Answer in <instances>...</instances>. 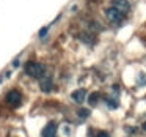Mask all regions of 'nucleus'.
Returning <instances> with one entry per match:
<instances>
[{"mask_svg": "<svg viewBox=\"0 0 146 137\" xmlns=\"http://www.w3.org/2000/svg\"><path fill=\"white\" fill-rule=\"evenodd\" d=\"M24 70L30 77H35V79L42 77L46 74V66L42 63H38V61H27Z\"/></svg>", "mask_w": 146, "mask_h": 137, "instance_id": "f257e3e1", "label": "nucleus"}, {"mask_svg": "<svg viewBox=\"0 0 146 137\" xmlns=\"http://www.w3.org/2000/svg\"><path fill=\"white\" fill-rule=\"evenodd\" d=\"M124 16H126V14L121 13L119 10H116L115 7H110L105 11V17H107V21L110 24H121L124 21Z\"/></svg>", "mask_w": 146, "mask_h": 137, "instance_id": "f03ea898", "label": "nucleus"}, {"mask_svg": "<svg viewBox=\"0 0 146 137\" xmlns=\"http://www.w3.org/2000/svg\"><path fill=\"white\" fill-rule=\"evenodd\" d=\"M7 102L11 107H19L22 104V95H21L19 90H11L7 95Z\"/></svg>", "mask_w": 146, "mask_h": 137, "instance_id": "7ed1b4c3", "label": "nucleus"}, {"mask_svg": "<svg viewBox=\"0 0 146 137\" xmlns=\"http://www.w3.org/2000/svg\"><path fill=\"white\" fill-rule=\"evenodd\" d=\"M111 7H115L116 10H119L121 13H124V14L130 10V3L127 0H113V5H111Z\"/></svg>", "mask_w": 146, "mask_h": 137, "instance_id": "20e7f679", "label": "nucleus"}, {"mask_svg": "<svg viewBox=\"0 0 146 137\" xmlns=\"http://www.w3.org/2000/svg\"><path fill=\"white\" fill-rule=\"evenodd\" d=\"M55 132H57V124L52 121L42 129V137H55Z\"/></svg>", "mask_w": 146, "mask_h": 137, "instance_id": "39448f33", "label": "nucleus"}, {"mask_svg": "<svg viewBox=\"0 0 146 137\" xmlns=\"http://www.w3.org/2000/svg\"><path fill=\"white\" fill-rule=\"evenodd\" d=\"M71 98H72L76 102H79V104H80V102L85 101V98H86V92H85V90H82V88H80V90H76V92H74L72 95H71Z\"/></svg>", "mask_w": 146, "mask_h": 137, "instance_id": "423d86ee", "label": "nucleus"}, {"mask_svg": "<svg viewBox=\"0 0 146 137\" xmlns=\"http://www.w3.org/2000/svg\"><path fill=\"white\" fill-rule=\"evenodd\" d=\"M41 88H42V92H46V93L50 92V90H52V80H50V77L41 79Z\"/></svg>", "mask_w": 146, "mask_h": 137, "instance_id": "0eeeda50", "label": "nucleus"}, {"mask_svg": "<svg viewBox=\"0 0 146 137\" xmlns=\"http://www.w3.org/2000/svg\"><path fill=\"white\" fill-rule=\"evenodd\" d=\"M99 93L98 92H94V93H91V95H90V98H88V101H90V104L91 106H96L98 104V99H99Z\"/></svg>", "mask_w": 146, "mask_h": 137, "instance_id": "6e6552de", "label": "nucleus"}, {"mask_svg": "<svg viewBox=\"0 0 146 137\" xmlns=\"http://www.w3.org/2000/svg\"><path fill=\"white\" fill-rule=\"evenodd\" d=\"M88 115H90V110H88V109H80V110H79V117L86 118Z\"/></svg>", "mask_w": 146, "mask_h": 137, "instance_id": "1a4fd4ad", "label": "nucleus"}, {"mask_svg": "<svg viewBox=\"0 0 146 137\" xmlns=\"http://www.w3.org/2000/svg\"><path fill=\"white\" fill-rule=\"evenodd\" d=\"M107 102H108V106H110V107H113V109H116V107H118V102H116V101H111V99H107Z\"/></svg>", "mask_w": 146, "mask_h": 137, "instance_id": "9d476101", "label": "nucleus"}, {"mask_svg": "<svg viewBox=\"0 0 146 137\" xmlns=\"http://www.w3.org/2000/svg\"><path fill=\"white\" fill-rule=\"evenodd\" d=\"M96 137H110V136H108V132H105V131H99V132L96 134Z\"/></svg>", "mask_w": 146, "mask_h": 137, "instance_id": "9b49d317", "label": "nucleus"}, {"mask_svg": "<svg viewBox=\"0 0 146 137\" xmlns=\"http://www.w3.org/2000/svg\"><path fill=\"white\" fill-rule=\"evenodd\" d=\"M143 129H145V131H146V121H145V124H143Z\"/></svg>", "mask_w": 146, "mask_h": 137, "instance_id": "f8f14e48", "label": "nucleus"}]
</instances>
